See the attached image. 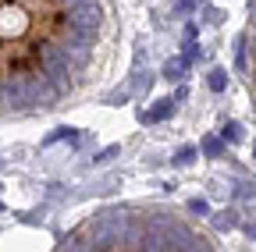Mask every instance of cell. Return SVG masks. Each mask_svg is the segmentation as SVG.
<instances>
[{"label":"cell","instance_id":"6","mask_svg":"<svg viewBox=\"0 0 256 252\" xmlns=\"http://www.w3.org/2000/svg\"><path fill=\"white\" fill-rule=\"evenodd\" d=\"M171 103H174V100H160V107H153V110L146 114V121H160V117H168V114H171Z\"/></svg>","mask_w":256,"mask_h":252},{"label":"cell","instance_id":"5","mask_svg":"<svg viewBox=\"0 0 256 252\" xmlns=\"http://www.w3.org/2000/svg\"><path fill=\"white\" fill-rule=\"evenodd\" d=\"M206 82H210V89H214V92H220L224 85H228V75H224L220 68H214V71L206 75Z\"/></svg>","mask_w":256,"mask_h":252},{"label":"cell","instance_id":"9","mask_svg":"<svg viewBox=\"0 0 256 252\" xmlns=\"http://www.w3.org/2000/svg\"><path fill=\"white\" fill-rule=\"evenodd\" d=\"M192 160H196V149H192V146H185V149L178 153V164H192Z\"/></svg>","mask_w":256,"mask_h":252},{"label":"cell","instance_id":"4","mask_svg":"<svg viewBox=\"0 0 256 252\" xmlns=\"http://www.w3.org/2000/svg\"><path fill=\"white\" fill-rule=\"evenodd\" d=\"M242 139H246V128H242L238 121H228V124H224V142H242Z\"/></svg>","mask_w":256,"mask_h":252},{"label":"cell","instance_id":"3","mask_svg":"<svg viewBox=\"0 0 256 252\" xmlns=\"http://www.w3.org/2000/svg\"><path fill=\"white\" fill-rule=\"evenodd\" d=\"M246 53H249V92H252V103H256V0L249 7V28H246Z\"/></svg>","mask_w":256,"mask_h":252},{"label":"cell","instance_id":"2","mask_svg":"<svg viewBox=\"0 0 256 252\" xmlns=\"http://www.w3.org/2000/svg\"><path fill=\"white\" fill-rule=\"evenodd\" d=\"M68 249H214V238L164 206H118L86 220Z\"/></svg>","mask_w":256,"mask_h":252},{"label":"cell","instance_id":"7","mask_svg":"<svg viewBox=\"0 0 256 252\" xmlns=\"http://www.w3.org/2000/svg\"><path fill=\"white\" fill-rule=\"evenodd\" d=\"M185 64H188V60L174 57V60H168V68H164V75H168V78H178V71H185Z\"/></svg>","mask_w":256,"mask_h":252},{"label":"cell","instance_id":"8","mask_svg":"<svg viewBox=\"0 0 256 252\" xmlns=\"http://www.w3.org/2000/svg\"><path fill=\"white\" fill-rule=\"evenodd\" d=\"M220 149H224V142H220V139H210V135H206V142H203V153H206V156H217Z\"/></svg>","mask_w":256,"mask_h":252},{"label":"cell","instance_id":"1","mask_svg":"<svg viewBox=\"0 0 256 252\" xmlns=\"http://www.w3.org/2000/svg\"><path fill=\"white\" fill-rule=\"evenodd\" d=\"M110 0H0V117L60 110L104 75Z\"/></svg>","mask_w":256,"mask_h":252}]
</instances>
